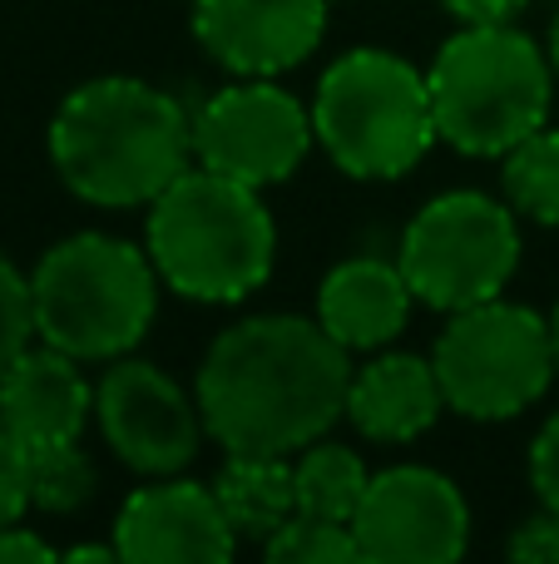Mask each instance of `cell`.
Returning <instances> with one entry per match:
<instances>
[{"mask_svg":"<svg viewBox=\"0 0 559 564\" xmlns=\"http://www.w3.org/2000/svg\"><path fill=\"white\" fill-rule=\"evenodd\" d=\"M352 351L317 317L257 312L208 341L198 411L208 441L243 456H297L347 416Z\"/></svg>","mask_w":559,"mask_h":564,"instance_id":"cell-1","label":"cell"},{"mask_svg":"<svg viewBox=\"0 0 559 564\" xmlns=\"http://www.w3.org/2000/svg\"><path fill=\"white\" fill-rule=\"evenodd\" d=\"M50 164L79 204L149 208L194 169V115L149 79H85L50 119Z\"/></svg>","mask_w":559,"mask_h":564,"instance_id":"cell-2","label":"cell"},{"mask_svg":"<svg viewBox=\"0 0 559 564\" xmlns=\"http://www.w3.org/2000/svg\"><path fill=\"white\" fill-rule=\"evenodd\" d=\"M144 248L168 292L228 307L267 288L277 263V224L263 188L198 164L149 204Z\"/></svg>","mask_w":559,"mask_h":564,"instance_id":"cell-3","label":"cell"},{"mask_svg":"<svg viewBox=\"0 0 559 564\" xmlns=\"http://www.w3.org/2000/svg\"><path fill=\"white\" fill-rule=\"evenodd\" d=\"M426 85L436 134L465 159H505L525 134L550 124V50L535 45L511 20L461 25L436 50Z\"/></svg>","mask_w":559,"mask_h":564,"instance_id":"cell-4","label":"cell"},{"mask_svg":"<svg viewBox=\"0 0 559 564\" xmlns=\"http://www.w3.org/2000/svg\"><path fill=\"white\" fill-rule=\"evenodd\" d=\"M158 288L149 248L114 234H69L30 268L35 337L79 361L129 357L154 327Z\"/></svg>","mask_w":559,"mask_h":564,"instance_id":"cell-5","label":"cell"},{"mask_svg":"<svg viewBox=\"0 0 559 564\" xmlns=\"http://www.w3.org/2000/svg\"><path fill=\"white\" fill-rule=\"evenodd\" d=\"M317 149L362 184L406 178L441 134L426 69L382 45H357L322 69L313 95Z\"/></svg>","mask_w":559,"mask_h":564,"instance_id":"cell-6","label":"cell"},{"mask_svg":"<svg viewBox=\"0 0 559 564\" xmlns=\"http://www.w3.org/2000/svg\"><path fill=\"white\" fill-rule=\"evenodd\" d=\"M446 411L465 421H511L555 387V332L525 302L485 297L451 312L431 351Z\"/></svg>","mask_w":559,"mask_h":564,"instance_id":"cell-7","label":"cell"},{"mask_svg":"<svg viewBox=\"0 0 559 564\" xmlns=\"http://www.w3.org/2000/svg\"><path fill=\"white\" fill-rule=\"evenodd\" d=\"M520 214L481 188L436 194L412 214L396 248L406 288L431 312H461L501 297L520 268Z\"/></svg>","mask_w":559,"mask_h":564,"instance_id":"cell-8","label":"cell"},{"mask_svg":"<svg viewBox=\"0 0 559 564\" xmlns=\"http://www.w3.org/2000/svg\"><path fill=\"white\" fill-rule=\"evenodd\" d=\"M313 144V105L263 75H233V85L213 89L194 109V159L238 184H287Z\"/></svg>","mask_w":559,"mask_h":564,"instance_id":"cell-9","label":"cell"},{"mask_svg":"<svg viewBox=\"0 0 559 564\" xmlns=\"http://www.w3.org/2000/svg\"><path fill=\"white\" fill-rule=\"evenodd\" d=\"M95 421L105 446L134 476H178L208 441L198 397L144 357H114L95 387Z\"/></svg>","mask_w":559,"mask_h":564,"instance_id":"cell-10","label":"cell"},{"mask_svg":"<svg viewBox=\"0 0 559 564\" xmlns=\"http://www.w3.org/2000/svg\"><path fill=\"white\" fill-rule=\"evenodd\" d=\"M362 560L372 564H451L471 545V506L446 470H376L352 516Z\"/></svg>","mask_w":559,"mask_h":564,"instance_id":"cell-11","label":"cell"},{"mask_svg":"<svg viewBox=\"0 0 559 564\" xmlns=\"http://www.w3.org/2000/svg\"><path fill=\"white\" fill-rule=\"evenodd\" d=\"M332 0H194V40L228 75L277 79L317 55Z\"/></svg>","mask_w":559,"mask_h":564,"instance_id":"cell-12","label":"cell"},{"mask_svg":"<svg viewBox=\"0 0 559 564\" xmlns=\"http://www.w3.org/2000/svg\"><path fill=\"white\" fill-rule=\"evenodd\" d=\"M109 540L119 545V560L139 564H218L238 550L213 486H198L184 470L139 486L119 506Z\"/></svg>","mask_w":559,"mask_h":564,"instance_id":"cell-13","label":"cell"},{"mask_svg":"<svg viewBox=\"0 0 559 564\" xmlns=\"http://www.w3.org/2000/svg\"><path fill=\"white\" fill-rule=\"evenodd\" d=\"M95 416V387L79 371V357L30 341L0 377V426L15 436L20 451L79 441Z\"/></svg>","mask_w":559,"mask_h":564,"instance_id":"cell-14","label":"cell"},{"mask_svg":"<svg viewBox=\"0 0 559 564\" xmlns=\"http://www.w3.org/2000/svg\"><path fill=\"white\" fill-rule=\"evenodd\" d=\"M446 411L441 381L431 357L416 351H376L366 367H352L347 387V421L362 441L376 446H406L421 441Z\"/></svg>","mask_w":559,"mask_h":564,"instance_id":"cell-15","label":"cell"},{"mask_svg":"<svg viewBox=\"0 0 559 564\" xmlns=\"http://www.w3.org/2000/svg\"><path fill=\"white\" fill-rule=\"evenodd\" d=\"M412 288L386 258H347L317 288V322L347 351H382L412 317Z\"/></svg>","mask_w":559,"mask_h":564,"instance_id":"cell-16","label":"cell"},{"mask_svg":"<svg viewBox=\"0 0 559 564\" xmlns=\"http://www.w3.org/2000/svg\"><path fill=\"white\" fill-rule=\"evenodd\" d=\"M208 486H213L238 540H257L263 545L277 525H287L297 516V486H293V460L287 456L228 451V460L218 466V476Z\"/></svg>","mask_w":559,"mask_h":564,"instance_id":"cell-17","label":"cell"},{"mask_svg":"<svg viewBox=\"0 0 559 564\" xmlns=\"http://www.w3.org/2000/svg\"><path fill=\"white\" fill-rule=\"evenodd\" d=\"M293 486H297V510L303 516H322V520H342L352 525L357 506H362L366 486H372V470L342 441H313V446L297 451L293 460Z\"/></svg>","mask_w":559,"mask_h":564,"instance_id":"cell-18","label":"cell"},{"mask_svg":"<svg viewBox=\"0 0 559 564\" xmlns=\"http://www.w3.org/2000/svg\"><path fill=\"white\" fill-rule=\"evenodd\" d=\"M501 194L530 224H559V129H535L501 159Z\"/></svg>","mask_w":559,"mask_h":564,"instance_id":"cell-19","label":"cell"},{"mask_svg":"<svg viewBox=\"0 0 559 564\" xmlns=\"http://www.w3.org/2000/svg\"><path fill=\"white\" fill-rule=\"evenodd\" d=\"M25 496L40 516H75L99 496V470L79 441L25 451Z\"/></svg>","mask_w":559,"mask_h":564,"instance_id":"cell-20","label":"cell"},{"mask_svg":"<svg viewBox=\"0 0 559 564\" xmlns=\"http://www.w3.org/2000/svg\"><path fill=\"white\" fill-rule=\"evenodd\" d=\"M263 555L273 564H352V560H362V550H357L352 525L297 510L287 525H277L263 540Z\"/></svg>","mask_w":559,"mask_h":564,"instance_id":"cell-21","label":"cell"},{"mask_svg":"<svg viewBox=\"0 0 559 564\" xmlns=\"http://www.w3.org/2000/svg\"><path fill=\"white\" fill-rule=\"evenodd\" d=\"M35 341V307H30V273H20L0 253V377L20 351Z\"/></svg>","mask_w":559,"mask_h":564,"instance_id":"cell-22","label":"cell"},{"mask_svg":"<svg viewBox=\"0 0 559 564\" xmlns=\"http://www.w3.org/2000/svg\"><path fill=\"white\" fill-rule=\"evenodd\" d=\"M505 555L525 564H559V510L540 506V516L520 520L515 535L505 540Z\"/></svg>","mask_w":559,"mask_h":564,"instance_id":"cell-23","label":"cell"},{"mask_svg":"<svg viewBox=\"0 0 559 564\" xmlns=\"http://www.w3.org/2000/svg\"><path fill=\"white\" fill-rule=\"evenodd\" d=\"M30 510L25 496V451L15 446L6 426H0V525H15L20 516Z\"/></svg>","mask_w":559,"mask_h":564,"instance_id":"cell-24","label":"cell"},{"mask_svg":"<svg viewBox=\"0 0 559 564\" xmlns=\"http://www.w3.org/2000/svg\"><path fill=\"white\" fill-rule=\"evenodd\" d=\"M530 486L540 496V506L559 510V411L545 421L530 446Z\"/></svg>","mask_w":559,"mask_h":564,"instance_id":"cell-25","label":"cell"},{"mask_svg":"<svg viewBox=\"0 0 559 564\" xmlns=\"http://www.w3.org/2000/svg\"><path fill=\"white\" fill-rule=\"evenodd\" d=\"M50 560H59V550L50 540H40L35 530H25L20 520L0 525V564H50Z\"/></svg>","mask_w":559,"mask_h":564,"instance_id":"cell-26","label":"cell"},{"mask_svg":"<svg viewBox=\"0 0 559 564\" xmlns=\"http://www.w3.org/2000/svg\"><path fill=\"white\" fill-rule=\"evenodd\" d=\"M461 25H495V20H515V10H525V0H441Z\"/></svg>","mask_w":559,"mask_h":564,"instance_id":"cell-27","label":"cell"},{"mask_svg":"<svg viewBox=\"0 0 559 564\" xmlns=\"http://www.w3.org/2000/svg\"><path fill=\"white\" fill-rule=\"evenodd\" d=\"M59 560H69V564H79V560H119V545L109 540V545H69V550H59Z\"/></svg>","mask_w":559,"mask_h":564,"instance_id":"cell-28","label":"cell"},{"mask_svg":"<svg viewBox=\"0 0 559 564\" xmlns=\"http://www.w3.org/2000/svg\"><path fill=\"white\" fill-rule=\"evenodd\" d=\"M545 50H550V65H555V75H559V15L550 20V40H545Z\"/></svg>","mask_w":559,"mask_h":564,"instance_id":"cell-29","label":"cell"},{"mask_svg":"<svg viewBox=\"0 0 559 564\" xmlns=\"http://www.w3.org/2000/svg\"><path fill=\"white\" fill-rule=\"evenodd\" d=\"M550 332H555V361H559V307H555V317H550Z\"/></svg>","mask_w":559,"mask_h":564,"instance_id":"cell-30","label":"cell"}]
</instances>
